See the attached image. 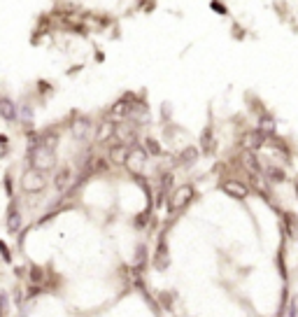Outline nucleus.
I'll return each instance as SVG.
<instances>
[{"mask_svg":"<svg viewBox=\"0 0 298 317\" xmlns=\"http://www.w3.org/2000/svg\"><path fill=\"white\" fill-rule=\"evenodd\" d=\"M142 161H145V154L142 152H133L131 157H128V166H133V170H140Z\"/></svg>","mask_w":298,"mask_h":317,"instance_id":"obj_5","label":"nucleus"},{"mask_svg":"<svg viewBox=\"0 0 298 317\" xmlns=\"http://www.w3.org/2000/svg\"><path fill=\"white\" fill-rule=\"evenodd\" d=\"M189 196H191V189H189V187H182L180 192L175 194L173 208H180V205H184V200H189Z\"/></svg>","mask_w":298,"mask_h":317,"instance_id":"obj_4","label":"nucleus"},{"mask_svg":"<svg viewBox=\"0 0 298 317\" xmlns=\"http://www.w3.org/2000/svg\"><path fill=\"white\" fill-rule=\"evenodd\" d=\"M21 184H24V189H28V192H35V189H42V187H44V177L37 175V168H35V170H28V173L21 177Z\"/></svg>","mask_w":298,"mask_h":317,"instance_id":"obj_1","label":"nucleus"},{"mask_svg":"<svg viewBox=\"0 0 298 317\" xmlns=\"http://www.w3.org/2000/svg\"><path fill=\"white\" fill-rule=\"evenodd\" d=\"M224 192L231 194V196H235V198H242V196L247 194V189H245L242 184H238V182H226L224 184Z\"/></svg>","mask_w":298,"mask_h":317,"instance_id":"obj_3","label":"nucleus"},{"mask_svg":"<svg viewBox=\"0 0 298 317\" xmlns=\"http://www.w3.org/2000/svg\"><path fill=\"white\" fill-rule=\"evenodd\" d=\"M33 161L37 168H51L54 166V154L49 147H37V152L33 154Z\"/></svg>","mask_w":298,"mask_h":317,"instance_id":"obj_2","label":"nucleus"}]
</instances>
